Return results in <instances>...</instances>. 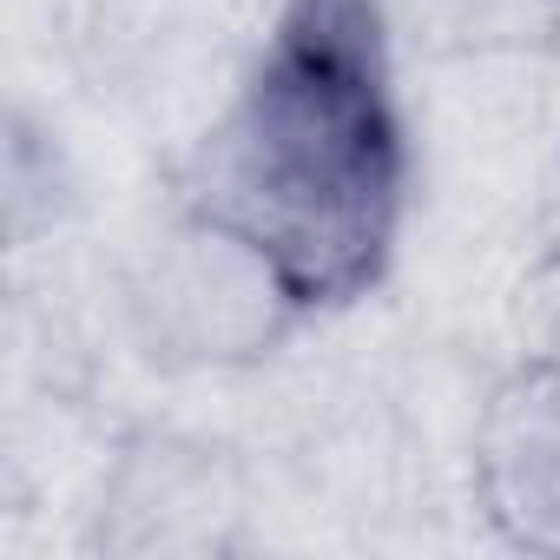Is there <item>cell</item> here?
<instances>
[{
	"mask_svg": "<svg viewBox=\"0 0 560 560\" xmlns=\"http://www.w3.org/2000/svg\"><path fill=\"white\" fill-rule=\"evenodd\" d=\"M409 139L376 0H284L205 132L185 218L237 244L304 311L357 304L389 270Z\"/></svg>",
	"mask_w": 560,
	"mask_h": 560,
	"instance_id": "1",
	"label": "cell"
},
{
	"mask_svg": "<svg viewBox=\"0 0 560 560\" xmlns=\"http://www.w3.org/2000/svg\"><path fill=\"white\" fill-rule=\"evenodd\" d=\"M475 494L508 547L560 553V363L527 357L481 409Z\"/></svg>",
	"mask_w": 560,
	"mask_h": 560,
	"instance_id": "2",
	"label": "cell"
},
{
	"mask_svg": "<svg viewBox=\"0 0 560 560\" xmlns=\"http://www.w3.org/2000/svg\"><path fill=\"white\" fill-rule=\"evenodd\" d=\"M527 357H547L560 363V257H547L534 277H527Z\"/></svg>",
	"mask_w": 560,
	"mask_h": 560,
	"instance_id": "3",
	"label": "cell"
}]
</instances>
